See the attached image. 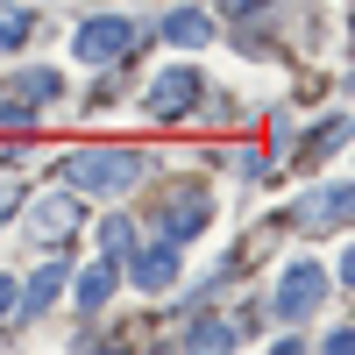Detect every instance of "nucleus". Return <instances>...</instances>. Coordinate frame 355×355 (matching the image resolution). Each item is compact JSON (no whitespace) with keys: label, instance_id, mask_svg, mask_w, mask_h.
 <instances>
[{"label":"nucleus","instance_id":"1","mask_svg":"<svg viewBox=\"0 0 355 355\" xmlns=\"http://www.w3.org/2000/svg\"><path fill=\"white\" fill-rule=\"evenodd\" d=\"M135 178H142V157L135 150H85L71 164V185L78 192H128Z\"/></svg>","mask_w":355,"mask_h":355},{"label":"nucleus","instance_id":"2","mask_svg":"<svg viewBox=\"0 0 355 355\" xmlns=\"http://www.w3.org/2000/svg\"><path fill=\"white\" fill-rule=\"evenodd\" d=\"M214 220V192H199V185H185V192H171L164 199V220H157V242H192V234Z\"/></svg>","mask_w":355,"mask_h":355},{"label":"nucleus","instance_id":"3","mask_svg":"<svg viewBox=\"0 0 355 355\" xmlns=\"http://www.w3.org/2000/svg\"><path fill=\"white\" fill-rule=\"evenodd\" d=\"M320 291H327V270L320 263H291V277L277 284V320H306L320 306Z\"/></svg>","mask_w":355,"mask_h":355},{"label":"nucleus","instance_id":"4","mask_svg":"<svg viewBox=\"0 0 355 355\" xmlns=\"http://www.w3.org/2000/svg\"><path fill=\"white\" fill-rule=\"evenodd\" d=\"M128 43H135V21H121V15L85 21V28H78V57H85V64H114Z\"/></svg>","mask_w":355,"mask_h":355},{"label":"nucleus","instance_id":"5","mask_svg":"<svg viewBox=\"0 0 355 355\" xmlns=\"http://www.w3.org/2000/svg\"><path fill=\"white\" fill-rule=\"evenodd\" d=\"M199 100V71H164L157 85H150V114L157 121H171V114H185Z\"/></svg>","mask_w":355,"mask_h":355},{"label":"nucleus","instance_id":"6","mask_svg":"<svg viewBox=\"0 0 355 355\" xmlns=\"http://www.w3.org/2000/svg\"><path fill=\"white\" fill-rule=\"evenodd\" d=\"M107 299H114V263H93V270L78 277V306H93V313H100Z\"/></svg>","mask_w":355,"mask_h":355},{"label":"nucleus","instance_id":"7","mask_svg":"<svg viewBox=\"0 0 355 355\" xmlns=\"http://www.w3.org/2000/svg\"><path fill=\"white\" fill-rule=\"evenodd\" d=\"M71 220H78L71 199H43V206H36V234H71Z\"/></svg>","mask_w":355,"mask_h":355},{"label":"nucleus","instance_id":"8","mask_svg":"<svg viewBox=\"0 0 355 355\" xmlns=\"http://www.w3.org/2000/svg\"><path fill=\"white\" fill-rule=\"evenodd\" d=\"M171 270H178V263H171V249H150V256L135 263V277L150 284V291H157V284H171Z\"/></svg>","mask_w":355,"mask_h":355},{"label":"nucleus","instance_id":"9","mask_svg":"<svg viewBox=\"0 0 355 355\" xmlns=\"http://www.w3.org/2000/svg\"><path fill=\"white\" fill-rule=\"evenodd\" d=\"M164 28H171V43H206V36H214V28H206L199 15H171Z\"/></svg>","mask_w":355,"mask_h":355},{"label":"nucleus","instance_id":"10","mask_svg":"<svg viewBox=\"0 0 355 355\" xmlns=\"http://www.w3.org/2000/svg\"><path fill=\"white\" fill-rule=\"evenodd\" d=\"M28 36V8H0V50H15Z\"/></svg>","mask_w":355,"mask_h":355},{"label":"nucleus","instance_id":"11","mask_svg":"<svg viewBox=\"0 0 355 355\" xmlns=\"http://www.w3.org/2000/svg\"><path fill=\"white\" fill-rule=\"evenodd\" d=\"M57 284H64V270H57V263H43L36 284H28V306H50V291H57Z\"/></svg>","mask_w":355,"mask_h":355},{"label":"nucleus","instance_id":"12","mask_svg":"<svg viewBox=\"0 0 355 355\" xmlns=\"http://www.w3.org/2000/svg\"><path fill=\"white\" fill-rule=\"evenodd\" d=\"M227 15H256V8H270V0H220Z\"/></svg>","mask_w":355,"mask_h":355},{"label":"nucleus","instance_id":"13","mask_svg":"<svg viewBox=\"0 0 355 355\" xmlns=\"http://www.w3.org/2000/svg\"><path fill=\"white\" fill-rule=\"evenodd\" d=\"M8 306H15V284H8V277H0V313H8Z\"/></svg>","mask_w":355,"mask_h":355},{"label":"nucleus","instance_id":"14","mask_svg":"<svg viewBox=\"0 0 355 355\" xmlns=\"http://www.w3.org/2000/svg\"><path fill=\"white\" fill-rule=\"evenodd\" d=\"M8 206H15V185H0V214H8Z\"/></svg>","mask_w":355,"mask_h":355}]
</instances>
